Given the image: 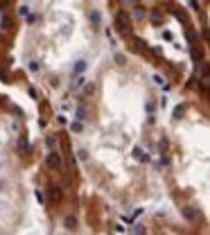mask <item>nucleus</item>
<instances>
[{
    "label": "nucleus",
    "mask_w": 210,
    "mask_h": 235,
    "mask_svg": "<svg viewBox=\"0 0 210 235\" xmlns=\"http://www.w3.org/2000/svg\"><path fill=\"white\" fill-rule=\"evenodd\" d=\"M118 25H120V32H124V34H129V32H131L129 18H124V11H120V14H118Z\"/></svg>",
    "instance_id": "1"
},
{
    "label": "nucleus",
    "mask_w": 210,
    "mask_h": 235,
    "mask_svg": "<svg viewBox=\"0 0 210 235\" xmlns=\"http://www.w3.org/2000/svg\"><path fill=\"white\" fill-rule=\"evenodd\" d=\"M48 165L50 167H61V156L57 152H50V156H48Z\"/></svg>",
    "instance_id": "2"
},
{
    "label": "nucleus",
    "mask_w": 210,
    "mask_h": 235,
    "mask_svg": "<svg viewBox=\"0 0 210 235\" xmlns=\"http://www.w3.org/2000/svg\"><path fill=\"white\" fill-rule=\"evenodd\" d=\"M136 158H138V161H149V156L143 154V149H140V147H136Z\"/></svg>",
    "instance_id": "3"
},
{
    "label": "nucleus",
    "mask_w": 210,
    "mask_h": 235,
    "mask_svg": "<svg viewBox=\"0 0 210 235\" xmlns=\"http://www.w3.org/2000/svg\"><path fill=\"white\" fill-rule=\"evenodd\" d=\"M84 68H86V61H79V63H77V68H75V72H81Z\"/></svg>",
    "instance_id": "4"
}]
</instances>
